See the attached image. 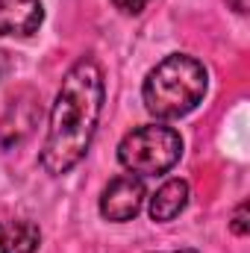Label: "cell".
Here are the masks:
<instances>
[{
  "label": "cell",
  "mask_w": 250,
  "mask_h": 253,
  "mask_svg": "<svg viewBox=\"0 0 250 253\" xmlns=\"http://www.w3.org/2000/svg\"><path fill=\"white\" fill-rule=\"evenodd\" d=\"M227 3H230V9H236L239 15H245L250 9V0H227Z\"/></svg>",
  "instance_id": "10"
},
{
  "label": "cell",
  "mask_w": 250,
  "mask_h": 253,
  "mask_svg": "<svg viewBox=\"0 0 250 253\" xmlns=\"http://www.w3.org/2000/svg\"><path fill=\"white\" fill-rule=\"evenodd\" d=\"M112 3H115V9H121V12H126V15H138V12L144 9L147 0H112Z\"/></svg>",
  "instance_id": "9"
},
{
  "label": "cell",
  "mask_w": 250,
  "mask_h": 253,
  "mask_svg": "<svg viewBox=\"0 0 250 253\" xmlns=\"http://www.w3.org/2000/svg\"><path fill=\"white\" fill-rule=\"evenodd\" d=\"M42 230L33 221H0V253H36Z\"/></svg>",
  "instance_id": "7"
},
{
  "label": "cell",
  "mask_w": 250,
  "mask_h": 253,
  "mask_svg": "<svg viewBox=\"0 0 250 253\" xmlns=\"http://www.w3.org/2000/svg\"><path fill=\"white\" fill-rule=\"evenodd\" d=\"M44 21L42 0H0V36H33Z\"/></svg>",
  "instance_id": "5"
},
{
  "label": "cell",
  "mask_w": 250,
  "mask_h": 253,
  "mask_svg": "<svg viewBox=\"0 0 250 253\" xmlns=\"http://www.w3.org/2000/svg\"><path fill=\"white\" fill-rule=\"evenodd\" d=\"M103 71L91 56H83L65 74L62 85L56 91L47 138L42 147V168L53 177H62L71 168L83 162L91 147L94 129L103 112Z\"/></svg>",
  "instance_id": "1"
},
{
  "label": "cell",
  "mask_w": 250,
  "mask_h": 253,
  "mask_svg": "<svg viewBox=\"0 0 250 253\" xmlns=\"http://www.w3.org/2000/svg\"><path fill=\"white\" fill-rule=\"evenodd\" d=\"M144 197H147V191H144L141 177H135V174H121V177H115V180L103 189V194H100V215H103L106 221L124 224V221L135 218V215L141 212Z\"/></svg>",
  "instance_id": "4"
},
{
  "label": "cell",
  "mask_w": 250,
  "mask_h": 253,
  "mask_svg": "<svg viewBox=\"0 0 250 253\" xmlns=\"http://www.w3.org/2000/svg\"><path fill=\"white\" fill-rule=\"evenodd\" d=\"M206 85L209 74L194 56L171 53L147 74L141 85L144 109L159 121L183 118L191 109H197V103L206 94Z\"/></svg>",
  "instance_id": "2"
},
{
  "label": "cell",
  "mask_w": 250,
  "mask_h": 253,
  "mask_svg": "<svg viewBox=\"0 0 250 253\" xmlns=\"http://www.w3.org/2000/svg\"><path fill=\"white\" fill-rule=\"evenodd\" d=\"M183 156V138L174 126L144 124L126 132L118 144V162L135 177L168 174Z\"/></svg>",
  "instance_id": "3"
},
{
  "label": "cell",
  "mask_w": 250,
  "mask_h": 253,
  "mask_svg": "<svg viewBox=\"0 0 250 253\" xmlns=\"http://www.w3.org/2000/svg\"><path fill=\"white\" fill-rule=\"evenodd\" d=\"M186 206H188V183L186 180H168L150 197V218L156 224H165V221H174Z\"/></svg>",
  "instance_id": "6"
},
{
  "label": "cell",
  "mask_w": 250,
  "mask_h": 253,
  "mask_svg": "<svg viewBox=\"0 0 250 253\" xmlns=\"http://www.w3.org/2000/svg\"><path fill=\"white\" fill-rule=\"evenodd\" d=\"M9 74V56H6V50H0V80Z\"/></svg>",
  "instance_id": "11"
},
{
  "label": "cell",
  "mask_w": 250,
  "mask_h": 253,
  "mask_svg": "<svg viewBox=\"0 0 250 253\" xmlns=\"http://www.w3.org/2000/svg\"><path fill=\"white\" fill-rule=\"evenodd\" d=\"M230 230H233L236 236H248L250 233V203L248 200H242V203L236 206L233 221H230Z\"/></svg>",
  "instance_id": "8"
}]
</instances>
